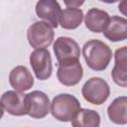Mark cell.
I'll return each mask as SVG.
<instances>
[{"label": "cell", "mask_w": 127, "mask_h": 127, "mask_svg": "<svg viewBox=\"0 0 127 127\" xmlns=\"http://www.w3.org/2000/svg\"><path fill=\"white\" fill-rule=\"evenodd\" d=\"M118 9L121 12V14H123L124 16H127V0L121 1L118 4Z\"/></svg>", "instance_id": "ac0fdd59"}, {"label": "cell", "mask_w": 127, "mask_h": 127, "mask_svg": "<svg viewBox=\"0 0 127 127\" xmlns=\"http://www.w3.org/2000/svg\"><path fill=\"white\" fill-rule=\"evenodd\" d=\"M100 115L92 109L80 108L71 120L72 127H99Z\"/></svg>", "instance_id": "2e32d148"}, {"label": "cell", "mask_w": 127, "mask_h": 127, "mask_svg": "<svg viewBox=\"0 0 127 127\" xmlns=\"http://www.w3.org/2000/svg\"><path fill=\"white\" fill-rule=\"evenodd\" d=\"M36 13L39 18L43 19L53 28L59 26L62 9L58 1L40 0L36 4Z\"/></svg>", "instance_id": "30bf717a"}, {"label": "cell", "mask_w": 127, "mask_h": 127, "mask_svg": "<svg viewBox=\"0 0 127 127\" xmlns=\"http://www.w3.org/2000/svg\"><path fill=\"white\" fill-rule=\"evenodd\" d=\"M55 33L53 27L43 21L32 24L27 31V38L30 46L36 50L49 47L54 41Z\"/></svg>", "instance_id": "277c9868"}, {"label": "cell", "mask_w": 127, "mask_h": 127, "mask_svg": "<svg viewBox=\"0 0 127 127\" xmlns=\"http://www.w3.org/2000/svg\"><path fill=\"white\" fill-rule=\"evenodd\" d=\"M64 4L67 6V8H78L81 4H83V2H67V1H65Z\"/></svg>", "instance_id": "d6986e66"}, {"label": "cell", "mask_w": 127, "mask_h": 127, "mask_svg": "<svg viewBox=\"0 0 127 127\" xmlns=\"http://www.w3.org/2000/svg\"><path fill=\"white\" fill-rule=\"evenodd\" d=\"M81 93L83 98L94 105L104 103L110 94V87L108 83L101 77H91L82 86Z\"/></svg>", "instance_id": "3957f363"}, {"label": "cell", "mask_w": 127, "mask_h": 127, "mask_svg": "<svg viewBox=\"0 0 127 127\" xmlns=\"http://www.w3.org/2000/svg\"><path fill=\"white\" fill-rule=\"evenodd\" d=\"M83 75V68L79 61H73L58 65L57 76L59 81L65 86L77 84Z\"/></svg>", "instance_id": "9c48e42d"}, {"label": "cell", "mask_w": 127, "mask_h": 127, "mask_svg": "<svg viewBox=\"0 0 127 127\" xmlns=\"http://www.w3.org/2000/svg\"><path fill=\"white\" fill-rule=\"evenodd\" d=\"M30 64L38 79L46 80L51 77L53 64L52 58L48 50L40 49L32 52L30 55Z\"/></svg>", "instance_id": "52a82bcc"}, {"label": "cell", "mask_w": 127, "mask_h": 127, "mask_svg": "<svg viewBox=\"0 0 127 127\" xmlns=\"http://www.w3.org/2000/svg\"><path fill=\"white\" fill-rule=\"evenodd\" d=\"M54 53L60 64L79 61L80 50L77 43L68 37H59L54 44Z\"/></svg>", "instance_id": "8992f818"}, {"label": "cell", "mask_w": 127, "mask_h": 127, "mask_svg": "<svg viewBox=\"0 0 127 127\" xmlns=\"http://www.w3.org/2000/svg\"><path fill=\"white\" fill-rule=\"evenodd\" d=\"M83 20V12L79 8H65L62 11L59 24L66 30L76 29Z\"/></svg>", "instance_id": "e0dca14e"}, {"label": "cell", "mask_w": 127, "mask_h": 127, "mask_svg": "<svg viewBox=\"0 0 127 127\" xmlns=\"http://www.w3.org/2000/svg\"><path fill=\"white\" fill-rule=\"evenodd\" d=\"M107 114L111 122L118 125L127 124V96L115 98L108 106Z\"/></svg>", "instance_id": "9a60e30c"}, {"label": "cell", "mask_w": 127, "mask_h": 127, "mask_svg": "<svg viewBox=\"0 0 127 127\" xmlns=\"http://www.w3.org/2000/svg\"><path fill=\"white\" fill-rule=\"evenodd\" d=\"M27 114L35 119L45 118L51 112L49 96L40 90H34L26 95Z\"/></svg>", "instance_id": "5b68a950"}, {"label": "cell", "mask_w": 127, "mask_h": 127, "mask_svg": "<svg viewBox=\"0 0 127 127\" xmlns=\"http://www.w3.org/2000/svg\"><path fill=\"white\" fill-rule=\"evenodd\" d=\"M115 64L111 71L113 81L121 86L127 87V46L115 51Z\"/></svg>", "instance_id": "7c38bea8"}, {"label": "cell", "mask_w": 127, "mask_h": 127, "mask_svg": "<svg viewBox=\"0 0 127 127\" xmlns=\"http://www.w3.org/2000/svg\"><path fill=\"white\" fill-rule=\"evenodd\" d=\"M103 35L111 42L127 40V19L119 16H112Z\"/></svg>", "instance_id": "5bb4252c"}, {"label": "cell", "mask_w": 127, "mask_h": 127, "mask_svg": "<svg viewBox=\"0 0 127 127\" xmlns=\"http://www.w3.org/2000/svg\"><path fill=\"white\" fill-rule=\"evenodd\" d=\"M80 109L77 98L68 93H61L53 98L51 103V113L59 121L68 122L73 119Z\"/></svg>", "instance_id": "7a4b0ae2"}, {"label": "cell", "mask_w": 127, "mask_h": 127, "mask_svg": "<svg viewBox=\"0 0 127 127\" xmlns=\"http://www.w3.org/2000/svg\"><path fill=\"white\" fill-rule=\"evenodd\" d=\"M82 55L89 68L101 71L108 66L112 51L108 45L99 40H89L82 47Z\"/></svg>", "instance_id": "6da1fadb"}, {"label": "cell", "mask_w": 127, "mask_h": 127, "mask_svg": "<svg viewBox=\"0 0 127 127\" xmlns=\"http://www.w3.org/2000/svg\"><path fill=\"white\" fill-rule=\"evenodd\" d=\"M26 95L16 90L5 91L1 96L2 109L14 116H23L27 114Z\"/></svg>", "instance_id": "ba28073f"}, {"label": "cell", "mask_w": 127, "mask_h": 127, "mask_svg": "<svg viewBox=\"0 0 127 127\" xmlns=\"http://www.w3.org/2000/svg\"><path fill=\"white\" fill-rule=\"evenodd\" d=\"M9 83L16 91L24 92L34 85V77L25 65H17L9 73Z\"/></svg>", "instance_id": "8fae6325"}, {"label": "cell", "mask_w": 127, "mask_h": 127, "mask_svg": "<svg viewBox=\"0 0 127 127\" xmlns=\"http://www.w3.org/2000/svg\"><path fill=\"white\" fill-rule=\"evenodd\" d=\"M109 21L110 17L108 13L104 10H100L97 8L89 9L84 16L85 27L93 33L104 32L108 26Z\"/></svg>", "instance_id": "4fadbf2b"}]
</instances>
